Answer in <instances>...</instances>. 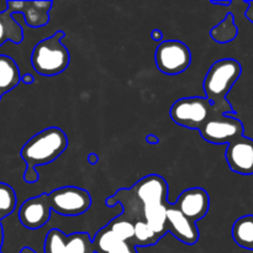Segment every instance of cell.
<instances>
[{"instance_id":"obj_1","label":"cell","mask_w":253,"mask_h":253,"mask_svg":"<svg viewBox=\"0 0 253 253\" xmlns=\"http://www.w3.org/2000/svg\"><path fill=\"white\" fill-rule=\"evenodd\" d=\"M168 184L161 175L150 174L143 177L128 189H119L105 200L108 207L121 205V216L133 225L143 221L153 232L162 239L167 234Z\"/></svg>"},{"instance_id":"obj_2","label":"cell","mask_w":253,"mask_h":253,"mask_svg":"<svg viewBox=\"0 0 253 253\" xmlns=\"http://www.w3.org/2000/svg\"><path fill=\"white\" fill-rule=\"evenodd\" d=\"M68 147V138L59 127H48L32 136L20 151L26 163L24 179L26 183H36L40 179L37 166H44L56 161Z\"/></svg>"},{"instance_id":"obj_3","label":"cell","mask_w":253,"mask_h":253,"mask_svg":"<svg viewBox=\"0 0 253 253\" xmlns=\"http://www.w3.org/2000/svg\"><path fill=\"white\" fill-rule=\"evenodd\" d=\"M242 67L236 59L222 58L214 62L205 76L203 89L205 98L221 109L226 115L235 114L234 108L226 99L227 94L241 77Z\"/></svg>"},{"instance_id":"obj_4","label":"cell","mask_w":253,"mask_h":253,"mask_svg":"<svg viewBox=\"0 0 253 253\" xmlns=\"http://www.w3.org/2000/svg\"><path fill=\"white\" fill-rule=\"evenodd\" d=\"M64 36L66 34L63 31H57L34 47L31 63L37 73L52 77L66 71L71 62V54L62 42Z\"/></svg>"},{"instance_id":"obj_5","label":"cell","mask_w":253,"mask_h":253,"mask_svg":"<svg viewBox=\"0 0 253 253\" xmlns=\"http://www.w3.org/2000/svg\"><path fill=\"white\" fill-rule=\"evenodd\" d=\"M169 114L177 125L198 131L214 115H226L221 109L212 105L204 96L178 99L173 103Z\"/></svg>"},{"instance_id":"obj_6","label":"cell","mask_w":253,"mask_h":253,"mask_svg":"<svg viewBox=\"0 0 253 253\" xmlns=\"http://www.w3.org/2000/svg\"><path fill=\"white\" fill-rule=\"evenodd\" d=\"M155 62L158 71L167 76H177L189 68L192 53L184 42L177 40L162 41L155 51Z\"/></svg>"},{"instance_id":"obj_7","label":"cell","mask_w":253,"mask_h":253,"mask_svg":"<svg viewBox=\"0 0 253 253\" xmlns=\"http://www.w3.org/2000/svg\"><path fill=\"white\" fill-rule=\"evenodd\" d=\"M52 211L62 216H79L91 207V195L78 187H62L48 194Z\"/></svg>"},{"instance_id":"obj_8","label":"cell","mask_w":253,"mask_h":253,"mask_svg":"<svg viewBox=\"0 0 253 253\" xmlns=\"http://www.w3.org/2000/svg\"><path fill=\"white\" fill-rule=\"evenodd\" d=\"M244 131V124L231 115H214L199 128L203 140L214 145H230L242 137Z\"/></svg>"},{"instance_id":"obj_9","label":"cell","mask_w":253,"mask_h":253,"mask_svg":"<svg viewBox=\"0 0 253 253\" xmlns=\"http://www.w3.org/2000/svg\"><path fill=\"white\" fill-rule=\"evenodd\" d=\"M44 253H95L93 239L86 232L66 235L61 230L52 229L46 235Z\"/></svg>"},{"instance_id":"obj_10","label":"cell","mask_w":253,"mask_h":253,"mask_svg":"<svg viewBox=\"0 0 253 253\" xmlns=\"http://www.w3.org/2000/svg\"><path fill=\"white\" fill-rule=\"evenodd\" d=\"M51 214L48 193H42L22 203L19 209V220L26 229L39 230L49 221Z\"/></svg>"},{"instance_id":"obj_11","label":"cell","mask_w":253,"mask_h":253,"mask_svg":"<svg viewBox=\"0 0 253 253\" xmlns=\"http://www.w3.org/2000/svg\"><path fill=\"white\" fill-rule=\"evenodd\" d=\"M225 158L230 169L242 175L253 174V140L246 136L227 145Z\"/></svg>"},{"instance_id":"obj_12","label":"cell","mask_w":253,"mask_h":253,"mask_svg":"<svg viewBox=\"0 0 253 253\" xmlns=\"http://www.w3.org/2000/svg\"><path fill=\"white\" fill-rule=\"evenodd\" d=\"M175 207L187 219L197 224L209 211L210 197L203 188H189L180 193Z\"/></svg>"},{"instance_id":"obj_13","label":"cell","mask_w":253,"mask_h":253,"mask_svg":"<svg viewBox=\"0 0 253 253\" xmlns=\"http://www.w3.org/2000/svg\"><path fill=\"white\" fill-rule=\"evenodd\" d=\"M53 2L48 1H6V10L12 15L22 14L25 24L32 29H39L49 22V11Z\"/></svg>"},{"instance_id":"obj_14","label":"cell","mask_w":253,"mask_h":253,"mask_svg":"<svg viewBox=\"0 0 253 253\" xmlns=\"http://www.w3.org/2000/svg\"><path fill=\"white\" fill-rule=\"evenodd\" d=\"M166 229L167 232H170L175 239L185 245H194L199 241V230L197 224L187 219L175 204H168Z\"/></svg>"},{"instance_id":"obj_15","label":"cell","mask_w":253,"mask_h":253,"mask_svg":"<svg viewBox=\"0 0 253 253\" xmlns=\"http://www.w3.org/2000/svg\"><path fill=\"white\" fill-rule=\"evenodd\" d=\"M93 246L95 253H138L132 242L119 237L106 226L96 232Z\"/></svg>"},{"instance_id":"obj_16","label":"cell","mask_w":253,"mask_h":253,"mask_svg":"<svg viewBox=\"0 0 253 253\" xmlns=\"http://www.w3.org/2000/svg\"><path fill=\"white\" fill-rule=\"evenodd\" d=\"M21 82V74L14 59L0 54V99Z\"/></svg>"},{"instance_id":"obj_17","label":"cell","mask_w":253,"mask_h":253,"mask_svg":"<svg viewBox=\"0 0 253 253\" xmlns=\"http://www.w3.org/2000/svg\"><path fill=\"white\" fill-rule=\"evenodd\" d=\"M22 40H24V30L17 20H15L14 15L9 10L0 11V47L6 42L19 44L21 43Z\"/></svg>"},{"instance_id":"obj_18","label":"cell","mask_w":253,"mask_h":253,"mask_svg":"<svg viewBox=\"0 0 253 253\" xmlns=\"http://www.w3.org/2000/svg\"><path fill=\"white\" fill-rule=\"evenodd\" d=\"M232 237L242 249L253 250V215H246L235 221Z\"/></svg>"},{"instance_id":"obj_19","label":"cell","mask_w":253,"mask_h":253,"mask_svg":"<svg viewBox=\"0 0 253 253\" xmlns=\"http://www.w3.org/2000/svg\"><path fill=\"white\" fill-rule=\"evenodd\" d=\"M239 35V27L235 24V17L231 12L226 15L221 22L210 30V37L217 43H229Z\"/></svg>"},{"instance_id":"obj_20","label":"cell","mask_w":253,"mask_h":253,"mask_svg":"<svg viewBox=\"0 0 253 253\" xmlns=\"http://www.w3.org/2000/svg\"><path fill=\"white\" fill-rule=\"evenodd\" d=\"M16 204L17 198L15 190L6 183L0 182V221L15 211Z\"/></svg>"},{"instance_id":"obj_21","label":"cell","mask_w":253,"mask_h":253,"mask_svg":"<svg viewBox=\"0 0 253 253\" xmlns=\"http://www.w3.org/2000/svg\"><path fill=\"white\" fill-rule=\"evenodd\" d=\"M109 230L118 235L121 239L126 240L128 242H132L135 245V226L130 220L125 219L124 216L119 215L115 219L111 220L108 225H106Z\"/></svg>"},{"instance_id":"obj_22","label":"cell","mask_w":253,"mask_h":253,"mask_svg":"<svg viewBox=\"0 0 253 253\" xmlns=\"http://www.w3.org/2000/svg\"><path fill=\"white\" fill-rule=\"evenodd\" d=\"M135 246L147 247L153 246L160 241V236L148 227V225L143 221L136 222L135 225Z\"/></svg>"},{"instance_id":"obj_23","label":"cell","mask_w":253,"mask_h":253,"mask_svg":"<svg viewBox=\"0 0 253 253\" xmlns=\"http://www.w3.org/2000/svg\"><path fill=\"white\" fill-rule=\"evenodd\" d=\"M245 16L253 24V1H247V10L245 11Z\"/></svg>"},{"instance_id":"obj_24","label":"cell","mask_w":253,"mask_h":253,"mask_svg":"<svg viewBox=\"0 0 253 253\" xmlns=\"http://www.w3.org/2000/svg\"><path fill=\"white\" fill-rule=\"evenodd\" d=\"M151 39L153 40V41H156V42H162V40H163V34H162V31H161V30H158V29H155V30H152V32H151Z\"/></svg>"},{"instance_id":"obj_25","label":"cell","mask_w":253,"mask_h":253,"mask_svg":"<svg viewBox=\"0 0 253 253\" xmlns=\"http://www.w3.org/2000/svg\"><path fill=\"white\" fill-rule=\"evenodd\" d=\"M146 142L151 143V145H158V143H160V138H158L156 135L150 133V135L146 136Z\"/></svg>"},{"instance_id":"obj_26","label":"cell","mask_w":253,"mask_h":253,"mask_svg":"<svg viewBox=\"0 0 253 253\" xmlns=\"http://www.w3.org/2000/svg\"><path fill=\"white\" fill-rule=\"evenodd\" d=\"M21 82L25 84H32L35 82V78L34 76H31V74H24V76H21Z\"/></svg>"},{"instance_id":"obj_27","label":"cell","mask_w":253,"mask_h":253,"mask_svg":"<svg viewBox=\"0 0 253 253\" xmlns=\"http://www.w3.org/2000/svg\"><path fill=\"white\" fill-rule=\"evenodd\" d=\"M88 162L90 163V165H96V163L99 162L98 155H95V153H90V155L88 156Z\"/></svg>"},{"instance_id":"obj_28","label":"cell","mask_w":253,"mask_h":253,"mask_svg":"<svg viewBox=\"0 0 253 253\" xmlns=\"http://www.w3.org/2000/svg\"><path fill=\"white\" fill-rule=\"evenodd\" d=\"M2 242H4V229H2V224L0 221V252H1Z\"/></svg>"},{"instance_id":"obj_29","label":"cell","mask_w":253,"mask_h":253,"mask_svg":"<svg viewBox=\"0 0 253 253\" xmlns=\"http://www.w3.org/2000/svg\"><path fill=\"white\" fill-rule=\"evenodd\" d=\"M212 5H220V6H229L231 5V1H211Z\"/></svg>"},{"instance_id":"obj_30","label":"cell","mask_w":253,"mask_h":253,"mask_svg":"<svg viewBox=\"0 0 253 253\" xmlns=\"http://www.w3.org/2000/svg\"><path fill=\"white\" fill-rule=\"evenodd\" d=\"M20 253H36V252H35L32 249H30V247H24V249L20 251Z\"/></svg>"},{"instance_id":"obj_31","label":"cell","mask_w":253,"mask_h":253,"mask_svg":"<svg viewBox=\"0 0 253 253\" xmlns=\"http://www.w3.org/2000/svg\"><path fill=\"white\" fill-rule=\"evenodd\" d=\"M0 253H1V252H0Z\"/></svg>"}]
</instances>
